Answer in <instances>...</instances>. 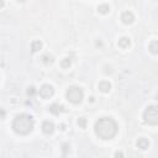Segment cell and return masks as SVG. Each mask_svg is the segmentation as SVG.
<instances>
[{"instance_id":"7c38bea8","label":"cell","mask_w":158,"mask_h":158,"mask_svg":"<svg viewBox=\"0 0 158 158\" xmlns=\"http://www.w3.org/2000/svg\"><path fill=\"white\" fill-rule=\"evenodd\" d=\"M148 49L153 53V54H158V41H152L148 46Z\"/></svg>"},{"instance_id":"6da1fadb","label":"cell","mask_w":158,"mask_h":158,"mask_svg":"<svg viewBox=\"0 0 158 158\" xmlns=\"http://www.w3.org/2000/svg\"><path fill=\"white\" fill-rule=\"evenodd\" d=\"M95 133L101 139H111L117 133V123L111 117H101L95 122Z\"/></svg>"},{"instance_id":"9c48e42d","label":"cell","mask_w":158,"mask_h":158,"mask_svg":"<svg viewBox=\"0 0 158 158\" xmlns=\"http://www.w3.org/2000/svg\"><path fill=\"white\" fill-rule=\"evenodd\" d=\"M99 90L102 93H109L111 90V84L107 80H102L99 83Z\"/></svg>"},{"instance_id":"4fadbf2b","label":"cell","mask_w":158,"mask_h":158,"mask_svg":"<svg viewBox=\"0 0 158 158\" xmlns=\"http://www.w3.org/2000/svg\"><path fill=\"white\" fill-rule=\"evenodd\" d=\"M41 48H42L41 41H33V42L31 43V51H32L33 53H35V52H38Z\"/></svg>"},{"instance_id":"ffe728a7","label":"cell","mask_w":158,"mask_h":158,"mask_svg":"<svg viewBox=\"0 0 158 158\" xmlns=\"http://www.w3.org/2000/svg\"><path fill=\"white\" fill-rule=\"evenodd\" d=\"M17 1H25V0H17Z\"/></svg>"},{"instance_id":"5bb4252c","label":"cell","mask_w":158,"mask_h":158,"mask_svg":"<svg viewBox=\"0 0 158 158\" xmlns=\"http://www.w3.org/2000/svg\"><path fill=\"white\" fill-rule=\"evenodd\" d=\"M98 11H99L100 14H107V12L110 11V6H109L107 4H101V5L98 6Z\"/></svg>"},{"instance_id":"52a82bcc","label":"cell","mask_w":158,"mask_h":158,"mask_svg":"<svg viewBox=\"0 0 158 158\" xmlns=\"http://www.w3.org/2000/svg\"><path fill=\"white\" fill-rule=\"evenodd\" d=\"M42 131H43V133H46V135H52L53 131H54V125H53L51 121H44V122L42 123Z\"/></svg>"},{"instance_id":"ac0fdd59","label":"cell","mask_w":158,"mask_h":158,"mask_svg":"<svg viewBox=\"0 0 158 158\" xmlns=\"http://www.w3.org/2000/svg\"><path fill=\"white\" fill-rule=\"evenodd\" d=\"M36 94V89L33 88V86H30L28 89H27V95H30V96H33Z\"/></svg>"},{"instance_id":"8992f818","label":"cell","mask_w":158,"mask_h":158,"mask_svg":"<svg viewBox=\"0 0 158 158\" xmlns=\"http://www.w3.org/2000/svg\"><path fill=\"white\" fill-rule=\"evenodd\" d=\"M121 20H122L123 23L130 25V23H132V22L135 21V16H133V14H132L131 11H125V12H122V15H121Z\"/></svg>"},{"instance_id":"d6986e66","label":"cell","mask_w":158,"mask_h":158,"mask_svg":"<svg viewBox=\"0 0 158 158\" xmlns=\"http://www.w3.org/2000/svg\"><path fill=\"white\" fill-rule=\"evenodd\" d=\"M115 156H116V157H122V153H121V152H116Z\"/></svg>"},{"instance_id":"e0dca14e","label":"cell","mask_w":158,"mask_h":158,"mask_svg":"<svg viewBox=\"0 0 158 158\" xmlns=\"http://www.w3.org/2000/svg\"><path fill=\"white\" fill-rule=\"evenodd\" d=\"M78 125L80 128H85L86 127V118L85 117H79L78 118Z\"/></svg>"},{"instance_id":"3957f363","label":"cell","mask_w":158,"mask_h":158,"mask_svg":"<svg viewBox=\"0 0 158 158\" xmlns=\"http://www.w3.org/2000/svg\"><path fill=\"white\" fill-rule=\"evenodd\" d=\"M65 96H67V99H68L70 102H73V104H79V102L83 100V98H84V93H83V90H81L80 88H78V86H69V88L67 89Z\"/></svg>"},{"instance_id":"2e32d148","label":"cell","mask_w":158,"mask_h":158,"mask_svg":"<svg viewBox=\"0 0 158 158\" xmlns=\"http://www.w3.org/2000/svg\"><path fill=\"white\" fill-rule=\"evenodd\" d=\"M70 64H72V59H70V58H64V59H62V62H60V65H62L63 68H69Z\"/></svg>"},{"instance_id":"30bf717a","label":"cell","mask_w":158,"mask_h":158,"mask_svg":"<svg viewBox=\"0 0 158 158\" xmlns=\"http://www.w3.org/2000/svg\"><path fill=\"white\" fill-rule=\"evenodd\" d=\"M136 144H137V147H138L139 149H147V148H148V146H149V142H148V139H147V138L142 137V138H138V139H137Z\"/></svg>"},{"instance_id":"7a4b0ae2","label":"cell","mask_w":158,"mask_h":158,"mask_svg":"<svg viewBox=\"0 0 158 158\" xmlns=\"http://www.w3.org/2000/svg\"><path fill=\"white\" fill-rule=\"evenodd\" d=\"M35 121L31 115L21 114L17 115L12 121V128L19 135H27L33 130Z\"/></svg>"},{"instance_id":"ba28073f","label":"cell","mask_w":158,"mask_h":158,"mask_svg":"<svg viewBox=\"0 0 158 158\" xmlns=\"http://www.w3.org/2000/svg\"><path fill=\"white\" fill-rule=\"evenodd\" d=\"M49 112H52L53 115H59L62 111H64V106L62 105H58V104H52L49 107H48Z\"/></svg>"},{"instance_id":"9a60e30c","label":"cell","mask_w":158,"mask_h":158,"mask_svg":"<svg viewBox=\"0 0 158 158\" xmlns=\"http://www.w3.org/2000/svg\"><path fill=\"white\" fill-rule=\"evenodd\" d=\"M42 62H43L44 64H51V63L53 62V57L49 56V54H43V56H42Z\"/></svg>"},{"instance_id":"8fae6325","label":"cell","mask_w":158,"mask_h":158,"mask_svg":"<svg viewBox=\"0 0 158 158\" xmlns=\"http://www.w3.org/2000/svg\"><path fill=\"white\" fill-rule=\"evenodd\" d=\"M130 43H131V41L128 37H122L118 40V47H121V48H127L130 46Z\"/></svg>"},{"instance_id":"277c9868","label":"cell","mask_w":158,"mask_h":158,"mask_svg":"<svg viewBox=\"0 0 158 158\" xmlns=\"http://www.w3.org/2000/svg\"><path fill=\"white\" fill-rule=\"evenodd\" d=\"M143 120L148 125H152V126L158 125V107L148 106L143 112Z\"/></svg>"},{"instance_id":"5b68a950","label":"cell","mask_w":158,"mask_h":158,"mask_svg":"<svg viewBox=\"0 0 158 158\" xmlns=\"http://www.w3.org/2000/svg\"><path fill=\"white\" fill-rule=\"evenodd\" d=\"M38 93H40V96H41L42 99H49V98L54 94V89L52 88V85L44 84V85L41 86V89H40Z\"/></svg>"}]
</instances>
